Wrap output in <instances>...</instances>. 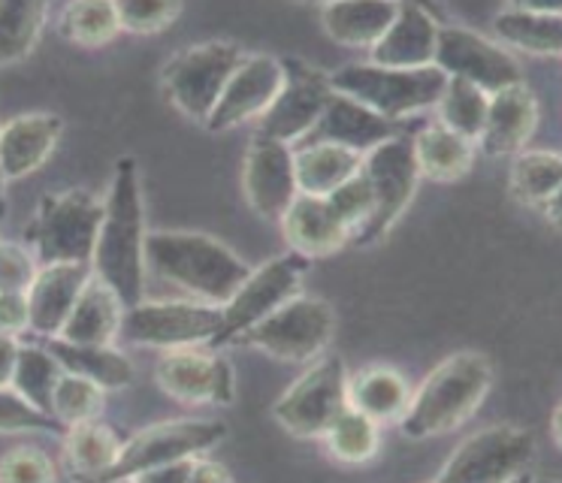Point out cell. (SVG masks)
Wrapping results in <instances>:
<instances>
[{
  "label": "cell",
  "mask_w": 562,
  "mask_h": 483,
  "mask_svg": "<svg viewBox=\"0 0 562 483\" xmlns=\"http://www.w3.org/2000/svg\"><path fill=\"white\" fill-rule=\"evenodd\" d=\"M536 441L517 426H487L453 450L439 471V481L502 483L514 481L532 462Z\"/></svg>",
  "instance_id": "12"
},
{
  "label": "cell",
  "mask_w": 562,
  "mask_h": 483,
  "mask_svg": "<svg viewBox=\"0 0 562 483\" xmlns=\"http://www.w3.org/2000/svg\"><path fill=\"white\" fill-rule=\"evenodd\" d=\"M122 31L115 0H70L61 15V34L82 48H100Z\"/></svg>",
  "instance_id": "35"
},
{
  "label": "cell",
  "mask_w": 562,
  "mask_h": 483,
  "mask_svg": "<svg viewBox=\"0 0 562 483\" xmlns=\"http://www.w3.org/2000/svg\"><path fill=\"white\" fill-rule=\"evenodd\" d=\"M64 121L52 112H27L0 131V164L7 179H25L40 169L58 145Z\"/></svg>",
  "instance_id": "23"
},
{
  "label": "cell",
  "mask_w": 562,
  "mask_h": 483,
  "mask_svg": "<svg viewBox=\"0 0 562 483\" xmlns=\"http://www.w3.org/2000/svg\"><path fill=\"white\" fill-rule=\"evenodd\" d=\"M327 200H330V205L339 212V217H342L345 224L351 227V233L367 227V221L372 217L375 196H372L369 179L363 176V167H360V172H357L355 179H348L345 184H339Z\"/></svg>",
  "instance_id": "42"
},
{
  "label": "cell",
  "mask_w": 562,
  "mask_h": 483,
  "mask_svg": "<svg viewBox=\"0 0 562 483\" xmlns=\"http://www.w3.org/2000/svg\"><path fill=\"white\" fill-rule=\"evenodd\" d=\"M538 103L532 91L520 85H508L496 94H490L487 124L481 133V148L490 157L517 155L536 133Z\"/></svg>",
  "instance_id": "21"
},
{
  "label": "cell",
  "mask_w": 562,
  "mask_h": 483,
  "mask_svg": "<svg viewBox=\"0 0 562 483\" xmlns=\"http://www.w3.org/2000/svg\"><path fill=\"white\" fill-rule=\"evenodd\" d=\"M400 10H403V0H327L321 22L336 43L372 48L396 22Z\"/></svg>",
  "instance_id": "25"
},
{
  "label": "cell",
  "mask_w": 562,
  "mask_h": 483,
  "mask_svg": "<svg viewBox=\"0 0 562 483\" xmlns=\"http://www.w3.org/2000/svg\"><path fill=\"white\" fill-rule=\"evenodd\" d=\"M25 329H31L27 293H0V333L19 336Z\"/></svg>",
  "instance_id": "45"
},
{
  "label": "cell",
  "mask_w": 562,
  "mask_h": 483,
  "mask_svg": "<svg viewBox=\"0 0 562 483\" xmlns=\"http://www.w3.org/2000/svg\"><path fill=\"white\" fill-rule=\"evenodd\" d=\"M336 333V314L324 300L291 296L260 324L239 336L251 348L267 350L281 362H312L330 345Z\"/></svg>",
  "instance_id": "6"
},
{
  "label": "cell",
  "mask_w": 562,
  "mask_h": 483,
  "mask_svg": "<svg viewBox=\"0 0 562 483\" xmlns=\"http://www.w3.org/2000/svg\"><path fill=\"white\" fill-rule=\"evenodd\" d=\"M496 34L502 43L532 55H562V15L553 12L505 10L496 15Z\"/></svg>",
  "instance_id": "32"
},
{
  "label": "cell",
  "mask_w": 562,
  "mask_h": 483,
  "mask_svg": "<svg viewBox=\"0 0 562 483\" xmlns=\"http://www.w3.org/2000/svg\"><path fill=\"white\" fill-rule=\"evenodd\" d=\"M553 438H557V445L562 447V405L557 408V414H553Z\"/></svg>",
  "instance_id": "50"
},
{
  "label": "cell",
  "mask_w": 562,
  "mask_h": 483,
  "mask_svg": "<svg viewBox=\"0 0 562 483\" xmlns=\"http://www.w3.org/2000/svg\"><path fill=\"white\" fill-rule=\"evenodd\" d=\"M363 176L369 179L375 205L367 227L360 229V242H375L387 236L391 227L400 221L405 205L412 203L420 179V164H417L415 143H408L403 136H391L372 151L363 155Z\"/></svg>",
  "instance_id": "10"
},
{
  "label": "cell",
  "mask_w": 562,
  "mask_h": 483,
  "mask_svg": "<svg viewBox=\"0 0 562 483\" xmlns=\"http://www.w3.org/2000/svg\"><path fill=\"white\" fill-rule=\"evenodd\" d=\"M191 481H231V471L218 465V462H209V459H194V471H191Z\"/></svg>",
  "instance_id": "47"
},
{
  "label": "cell",
  "mask_w": 562,
  "mask_h": 483,
  "mask_svg": "<svg viewBox=\"0 0 562 483\" xmlns=\"http://www.w3.org/2000/svg\"><path fill=\"white\" fill-rule=\"evenodd\" d=\"M336 94H345L375 109L384 119H403L420 109L436 106L448 85V72L429 67H381V64H348L330 76Z\"/></svg>",
  "instance_id": "4"
},
{
  "label": "cell",
  "mask_w": 562,
  "mask_h": 483,
  "mask_svg": "<svg viewBox=\"0 0 562 483\" xmlns=\"http://www.w3.org/2000/svg\"><path fill=\"white\" fill-rule=\"evenodd\" d=\"M15 362H19V345H15V336L0 333V386L13 384Z\"/></svg>",
  "instance_id": "46"
},
{
  "label": "cell",
  "mask_w": 562,
  "mask_h": 483,
  "mask_svg": "<svg viewBox=\"0 0 562 483\" xmlns=\"http://www.w3.org/2000/svg\"><path fill=\"white\" fill-rule=\"evenodd\" d=\"M333 94L336 91L327 76H321L318 70H312L300 60H284V85L279 97L260 115L257 136L279 139V143H294L300 136H306L318 124Z\"/></svg>",
  "instance_id": "14"
},
{
  "label": "cell",
  "mask_w": 562,
  "mask_h": 483,
  "mask_svg": "<svg viewBox=\"0 0 562 483\" xmlns=\"http://www.w3.org/2000/svg\"><path fill=\"white\" fill-rule=\"evenodd\" d=\"M158 384L179 402L191 405H227L233 398L231 362L212 350L188 348L167 350L158 362Z\"/></svg>",
  "instance_id": "16"
},
{
  "label": "cell",
  "mask_w": 562,
  "mask_h": 483,
  "mask_svg": "<svg viewBox=\"0 0 562 483\" xmlns=\"http://www.w3.org/2000/svg\"><path fill=\"white\" fill-rule=\"evenodd\" d=\"M64 366L49 348H19V362H15L13 390L25 396L31 405L52 414L55 405V386L61 381ZM55 417V414H52Z\"/></svg>",
  "instance_id": "36"
},
{
  "label": "cell",
  "mask_w": 562,
  "mask_h": 483,
  "mask_svg": "<svg viewBox=\"0 0 562 483\" xmlns=\"http://www.w3.org/2000/svg\"><path fill=\"white\" fill-rule=\"evenodd\" d=\"M415 155L420 176L436 181H453L472 167V139L453 133L445 124H432L415 139Z\"/></svg>",
  "instance_id": "30"
},
{
  "label": "cell",
  "mask_w": 562,
  "mask_h": 483,
  "mask_svg": "<svg viewBox=\"0 0 562 483\" xmlns=\"http://www.w3.org/2000/svg\"><path fill=\"white\" fill-rule=\"evenodd\" d=\"M146 266L164 281L191 290L212 305H224L248 278V266L203 233L160 229L146 236Z\"/></svg>",
  "instance_id": "2"
},
{
  "label": "cell",
  "mask_w": 562,
  "mask_h": 483,
  "mask_svg": "<svg viewBox=\"0 0 562 483\" xmlns=\"http://www.w3.org/2000/svg\"><path fill=\"white\" fill-rule=\"evenodd\" d=\"M122 321L124 302L119 300V293L103 278L91 276L58 338L82 341V345H112L122 333Z\"/></svg>",
  "instance_id": "26"
},
{
  "label": "cell",
  "mask_w": 562,
  "mask_h": 483,
  "mask_svg": "<svg viewBox=\"0 0 562 483\" xmlns=\"http://www.w3.org/2000/svg\"><path fill=\"white\" fill-rule=\"evenodd\" d=\"M308 269V257L303 254H288L263 263L257 272H248L239 290L231 300L221 305V333L215 341H233L251 326L260 324L267 314H272L279 305L296 296V284Z\"/></svg>",
  "instance_id": "13"
},
{
  "label": "cell",
  "mask_w": 562,
  "mask_h": 483,
  "mask_svg": "<svg viewBox=\"0 0 562 483\" xmlns=\"http://www.w3.org/2000/svg\"><path fill=\"white\" fill-rule=\"evenodd\" d=\"M562 184V157L553 151H526L514 160L512 191L517 200L541 205Z\"/></svg>",
  "instance_id": "38"
},
{
  "label": "cell",
  "mask_w": 562,
  "mask_h": 483,
  "mask_svg": "<svg viewBox=\"0 0 562 483\" xmlns=\"http://www.w3.org/2000/svg\"><path fill=\"white\" fill-rule=\"evenodd\" d=\"M348 402L369 414L372 420H400L408 411L412 390L400 372H393L387 366H372L357 374L355 381H348Z\"/></svg>",
  "instance_id": "29"
},
{
  "label": "cell",
  "mask_w": 562,
  "mask_h": 483,
  "mask_svg": "<svg viewBox=\"0 0 562 483\" xmlns=\"http://www.w3.org/2000/svg\"><path fill=\"white\" fill-rule=\"evenodd\" d=\"M243 179L248 203L267 221H281L300 193L294 151L288 148V143L267 139V136H257L251 145V151L245 157Z\"/></svg>",
  "instance_id": "18"
},
{
  "label": "cell",
  "mask_w": 562,
  "mask_h": 483,
  "mask_svg": "<svg viewBox=\"0 0 562 483\" xmlns=\"http://www.w3.org/2000/svg\"><path fill=\"white\" fill-rule=\"evenodd\" d=\"M49 0H0V67L27 58L46 24Z\"/></svg>",
  "instance_id": "31"
},
{
  "label": "cell",
  "mask_w": 562,
  "mask_h": 483,
  "mask_svg": "<svg viewBox=\"0 0 562 483\" xmlns=\"http://www.w3.org/2000/svg\"><path fill=\"white\" fill-rule=\"evenodd\" d=\"M512 10H529V12H553L562 15V0H508Z\"/></svg>",
  "instance_id": "48"
},
{
  "label": "cell",
  "mask_w": 562,
  "mask_h": 483,
  "mask_svg": "<svg viewBox=\"0 0 562 483\" xmlns=\"http://www.w3.org/2000/svg\"><path fill=\"white\" fill-rule=\"evenodd\" d=\"M122 19V31L131 34H155L176 22L182 12V0H115Z\"/></svg>",
  "instance_id": "41"
},
{
  "label": "cell",
  "mask_w": 562,
  "mask_h": 483,
  "mask_svg": "<svg viewBox=\"0 0 562 483\" xmlns=\"http://www.w3.org/2000/svg\"><path fill=\"white\" fill-rule=\"evenodd\" d=\"M146 217H143V191L134 157H122L112 172L110 196L103 203L98 245L91 257L94 276L103 278L124 308L143 302L146 281Z\"/></svg>",
  "instance_id": "1"
},
{
  "label": "cell",
  "mask_w": 562,
  "mask_h": 483,
  "mask_svg": "<svg viewBox=\"0 0 562 483\" xmlns=\"http://www.w3.org/2000/svg\"><path fill=\"white\" fill-rule=\"evenodd\" d=\"M300 193L330 196L339 184L355 179L363 167V155L336 143H312L294 155Z\"/></svg>",
  "instance_id": "27"
},
{
  "label": "cell",
  "mask_w": 562,
  "mask_h": 483,
  "mask_svg": "<svg viewBox=\"0 0 562 483\" xmlns=\"http://www.w3.org/2000/svg\"><path fill=\"white\" fill-rule=\"evenodd\" d=\"M37 272V254L19 242H0V293H27Z\"/></svg>",
  "instance_id": "43"
},
{
  "label": "cell",
  "mask_w": 562,
  "mask_h": 483,
  "mask_svg": "<svg viewBox=\"0 0 562 483\" xmlns=\"http://www.w3.org/2000/svg\"><path fill=\"white\" fill-rule=\"evenodd\" d=\"M243 60L245 52L236 43H203L164 67V88L188 119L206 124Z\"/></svg>",
  "instance_id": "7"
},
{
  "label": "cell",
  "mask_w": 562,
  "mask_h": 483,
  "mask_svg": "<svg viewBox=\"0 0 562 483\" xmlns=\"http://www.w3.org/2000/svg\"><path fill=\"white\" fill-rule=\"evenodd\" d=\"M284 85V64L269 55H245L231 82L221 94L218 106L209 115V131H231L243 121L260 119Z\"/></svg>",
  "instance_id": "17"
},
{
  "label": "cell",
  "mask_w": 562,
  "mask_h": 483,
  "mask_svg": "<svg viewBox=\"0 0 562 483\" xmlns=\"http://www.w3.org/2000/svg\"><path fill=\"white\" fill-rule=\"evenodd\" d=\"M103 386L88 381L82 374L64 372L58 386H55V405L52 414L64 423V426H76V423L98 420L100 411H103Z\"/></svg>",
  "instance_id": "39"
},
{
  "label": "cell",
  "mask_w": 562,
  "mask_h": 483,
  "mask_svg": "<svg viewBox=\"0 0 562 483\" xmlns=\"http://www.w3.org/2000/svg\"><path fill=\"white\" fill-rule=\"evenodd\" d=\"M327 445H330L333 457L342 462H369L379 453V420H372L369 414H363L355 405L348 408L330 423V429L324 433Z\"/></svg>",
  "instance_id": "37"
},
{
  "label": "cell",
  "mask_w": 562,
  "mask_h": 483,
  "mask_svg": "<svg viewBox=\"0 0 562 483\" xmlns=\"http://www.w3.org/2000/svg\"><path fill=\"white\" fill-rule=\"evenodd\" d=\"M55 478H58V471L52 465V459L34 447H15L0 459V481L46 483Z\"/></svg>",
  "instance_id": "44"
},
{
  "label": "cell",
  "mask_w": 562,
  "mask_h": 483,
  "mask_svg": "<svg viewBox=\"0 0 562 483\" xmlns=\"http://www.w3.org/2000/svg\"><path fill=\"white\" fill-rule=\"evenodd\" d=\"M541 209H544V217H548L550 224L557 229H562V184L550 193L544 203H541Z\"/></svg>",
  "instance_id": "49"
},
{
  "label": "cell",
  "mask_w": 562,
  "mask_h": 483,
  "mask_svg": "<svg viewBox=\"0 0 562 483\" xmlns=\"http://www.w3.org/2000/svg\"><path fill=\"white\" fill-rule=\"evenodd\" d=\"M227 435V426L221 420H170L155 423L143 433H136L122 453L112 462V469L100 474V481H127L139 478L146 471L179 462V459L200 457L203 450L215 447Z\"/></svg>",
  "instance_id": "8"
},
{
  "label": "cell",
  "mask_w": 562,
  "mask_h": 483,
  "mask_svg": "<svg viewBox=\"0 0 562 483\" xmlns=\"http://www.w3.org/2000/svg\"><path fill=\"white\" fill-rule=\"evenodd\" d=\"M436 43H439V24L432 19V12L415 0H403V10L396 15V22L372 46V64H381V67H429L436 58Z\"/></svg>",
  "instance_id": "22"
},
{
  "label": "cell",
  "mask_w": 562,
  "mask_h": 483,
  "mask_svg": "<svg viewBox=\"0 0 562 483\" xmlns=\"http://www.w3.org/2000/svg\"><path fill=\"white\" fill-rule=\"evenodd\" d=\"M94 276L91 263H46L40 266L34 284L27 288L31 329L37 336L55 338L74 312L79 293Z\"/></svg>",
  "instance_id": "19"
},
{
  "label": "cell",
  "mask_w": 562,
  "mask_h": 483,
  "mask_svg": "<svg viewBox=\"0 0 562 483\" xmlns=\"http://www.w3.org/2000/svg\"><path fill=\"white\" fill-rule=\"evenodd\" d=\"M315 133H318V143H336L367 155L375 145L396 136V127L391 119L379 115L375 109L363 106L351 97L333 94L324 115L315 124Z\"/></svg>",
  "instance_id": "24"
},
{
  "label": "cell",
  "mask_w": 562,
  "mask_h": 483,
  "mask_svg": "<svg viewBox=\"0 0 562 483\" xmlns=\"http://www.w3.org/2000/svg\"><path fill=\"white\" fill-rule=\"evenodd\" d=\"M0 433H52L64 435V426L58 417H52L37 405H31L25 396H19L13 386H0Z\"/></svg>",
  "instance_id": "40"
},
{
  "label": "cell",
  "mask_w": 562,
  "mask_h": 483,
  "mask_svg": "<svg viewBox=\"0 0 562 483\" xmlns=\"http://www.w3.org/2000/svg\"><path fill=\"white\" fill-rule=\"evenodd\" d=\"M64 453L76 471H82L88 478H100L119 459L122 441L115 438L110 426H100L98 420L76 423L64 433Z\"/></svg>",
  "instance_id": "34"
},
{
  "label": "cell",
  "mask_w": 562,
  "mask_h": 483,
  "mask_svg": "<svg viewBox=\"0 0 562 483\" xmlns=\"http://www.w3.org/2000/svg\"><path fill=\"white\" fill-rule=\"evenodd\" d=\"M49 350L58 357L64 372L82 374L103 390H124L134 381V366L122 350L112 345H82V341H67V338H49Z\"/></svg>",
  "instance_id": "28"
},
{
  "label": "cell",
  "mask_w": 562,
  "mask_h": 483,
  "mask_svg": "<svg viewBox=\"0 0 562 483\" xmlns=\"http://www.w3.org/2000/svg\"><path fill=\"white\" fill-rule=\"evenodd\" d=\"M348 372L339 357L315 362L276 402V420L296 438H318L348 408Z\"/></svg>",
  "instance_id": "11"
},
{
  "label": "cell",
  "mask_w": 562,
  "mask_h": 483,
  "mask_svg": "<svg viewBox=\"0 0 562 483\" xmlns=\"http://www.w3.org/2000/svg\"><path fill=\"white\" fill-rule=\"evenodd\" d=\"M221 305L212 302H136L124 308L119 336L146 348H188L200 341H215L221 333Z\"/></svg>",
  "instance_id": "9"
},
{
  "label": "cell",
  "mask_w": 562,
  "mask_h": 483,
  "mask_svg": "<svg viewBox=\"0 0 562 483\" xmlns=\"http://www.w3.org/2000/svg\"><path fill=\"white\" fill-rule=\"evenodd\" d=\"M493 366L484 353H453L427 374L412 396L403 414V433L408 438H436L463 426L487 396Z\"/></svg>",
  "instance_id": "3"
},
{
  "label": "cell",
  "mask_w": 562,
  "mask_h": 483,
  "mask_svg": "<svg viewBox=\"0 0 562 483\" xmlns=\"http://www.w3.org/2000/svg\"><path fill=\"white\" fill-rule=\"evenodd\" d=\"M436 106H439L445 127H451L465 139H481L490 109V94L484 88H477L475 82L460 79V76H448V85H445Z\"/></svg>",
  "instance_id": "33"
},
{
  "label": "cell",
  "mask_w": 562,
  "mask_h": 483,
  "mask_svg": "<svg viewBox=\"0 0 562 483\" xmlns=\"http://www.w3.org/2000/svg\"><path fill=\"white\" fill-rule=\"evenodd\" d=\"M281 229H284V239L291 242V248L308 260L336 254L351 236V227L339 217L330 200L315 196V193H296L291 209L281 217Z\"/></svg>",
  "instance_id": "20"
},
{
  "label": "cell",
  "mask_w": 562,
  "mask_h": 483,
  "mask_svg": "<svg viewBox=\"0 0 562 483\" xmlns=\"http://www.w3.org/2000/svg\"><path fill=\"white\" fill-rule=\"evenodd\" d=\"M3 181H7V176H3V164H0V200H3Z\"/></svg>",
  "instance_id": "51"
},
{
  "label": "cell",
  "mask_w": 562,
  "mask_h": 483,
  "mask_svg": "<svg viewBox=\"0 0 562 483\" xmlns=\"http://www.w3.org/2000/svg\"><path fill=\"white\" fill-rule=\"evenodd\" d=\"M432 64L448 76H460L484 88L487 94H496L508 85H520V67L517 60L490 43L481 34H472L465 27H439L436 58Z\"/></svg>",
  "instance_id": "15"
},
{
  "label": "cell",
  "mask_w": 562,
  "mask_h": 483,
  "mask_svg": "<svg viewBox=\"0 0 562 483\" xmlns=\"http://www.w3.org/2000/svg\"><path fill=\"white\" fill-rule=\"evenodd\" d=\"M103 224V203L86 191L49 193L31 224V245L46 263H91Z\"/></svg>",
  "instance_id": "5"
}]
</instances>
